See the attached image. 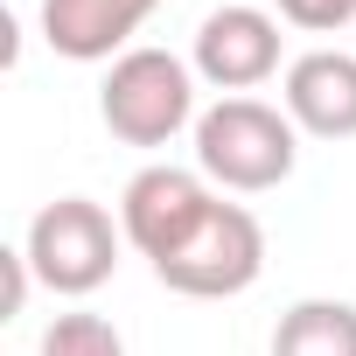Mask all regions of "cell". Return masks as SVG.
Listing matches in <instances>:
<instances>
[{
    "mask_svg": "<svg viewBox=\"0 0 356 356\" xmlns=\"http://www.w3.org/2000/svg\"><path fill=\"white\" fill-rule=\"evenodd\" d=\"M119 224L168 293L231 300L266 273V224L245 203H224L203 168H140L119 196Z\"/></svg>",
    "mask_w": 356,
    "mask_h": 356,
    "instance_id": "1",
    "label": "cell"
},
{
    "mask_svg": "<svg viewBox=\"0 0 356 356\" xmlns=\"http://www.w3.org/2000/svg\"><path fill=\"white\" fill-rule=\"evenodd\" d=\"M300 161V126L266 98H217L196 119V168L224 196H266Z\"/></svg>",
    "mask_w": 356,
    "mask_h": 356,
    "instance_id": "2",
    "label": "cell"
},
{
    "mask_svg": "<svg viewBox=\"0 0 356 356\" xmlns=\"http://www.w3.org/2000/svg\"><path fill=\"white\" fill-rule=\"evenodd\" d=\"M98 119L126 147H168L182 126H196V70L175 49H126L98 84Z\"/></svg>",
    "mask_w": 356,
    "mask_h": 356,
    "instance_id": "3",
    "label": "cell"
},
{
    "mask_svg": "<svg viewBox=\"0 0 356 356\" xmlns=\"http://www.w3.org/2000/svg\"><path fill=\"white\" fill-rule=\"evenodd\" d=\"M119 245H126V224H112V210L91 203V196H56V203H42L35 224H29V238H22L29 273H35L49 293H63V300L98 293V286L112 280V266H119Z\"/></svg>",
    "mask_w": 356,
    "mask_h": 356,
    "instance_id": "4",
    "label": "cell"
},
{
    "mask_svg": "<svg viewBox=\"0 0 356 356\" xmlns=\"http://www.w3.org/2000/svg\"><path fill=\"white\" fill-rule=\"evenodd\" d=\"M189 70H196L210 91H224V98H252V91L280 70V15L245 8V0L203 15L196 49H189Z\"/></svg>",
    "mask_w": 356,
    "mask_h": 356,
    "instance_id": "5",
    "label": "cell"
},
{
    "mask_svg": "<svg viewBox=\"0 0 356 356\" xmlns=\"http://www.w3.org/2000/svg\"><path fill=\"white\" fill-rule=\"evenodd\" d=\"M280 105L314 140H356V56L349 49H307L286 63Z\"/></svg>",
    "mask_w": 356,
    "mask_h": 356,
    "instance_id": "6",
    "label": "cell"
},
{
    "mask_svg": "<svg viewBox=\"0 0 356 356\" xmlns=\"http://www.w3.org/2000/svg\"><path fill=\"white\" fill-rule=\"evenodd\" d=\"M161 0H42V42L70 63H119Z\"/></svg>",
    "mask_w": 356,
    "mask_h": 356,
    "instance_id": "7",
    "label": "cell"
},
{
    "mask_svg": "<svg viewBox=\"0 0 356 356\" xmlns=\"http://www.w3.org/2000/svg\"><path fill=\"white\" fill-rule=\"evenodd\" d=\"M273 356H356V307L349 300H293L273 328Z\"/></svg>",
    "mask_w": 356,
    "mask_h": 356,
    "instance_id": "8",
    "label": "cell"
},
{
    "mask_svg": "<svg viewBox=\"0 0 356 356\" xmlns=\"http://www.w3.org/2000/svg\"><path fill=\"white\" fill-rule=\"evenodd\" d=\"M42 356H126V342H119V328L105 314L70 307V314H56L42 328Z\"/></svg>",
    "mask_w": 356,
    "mask_h": 356,
    "instance_id": "9",
    "label": "cell"
},
{
    "mask_svg": "<svg viewBox=\"0 0 356 356\" xmlns=\"http://www.w3.org/2000/svg\"><path fill=\"white\" fill-rule=\"evenodd\" d=\"M273 8H280V22H293L307 35H335L356 22V0H273Z\"/></svg>",
    "mask_w": 356,
    "mask_h": 356,
    "instance_id": "10",
    "label": "cell"
},
{
    "mask_svg": "<svg viewBox=\"0 0 356 356\" xmlns=\"http://www.w3.org/2000/svg\"><path fill=\"white\" fill-rule=\"evenodd\" d=\"M0 273H8V314H22V307H29V286H35L29 252H0Z\"/></svg>",
    "mask_w": 356,
    "mask_h": 356,
    "instance_id": "11",
    "label": "cell"
}]
</instances>
